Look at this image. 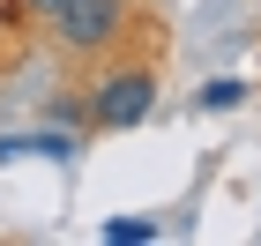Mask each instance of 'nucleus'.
I'll return each instance as SVG.
<instances>
[{"label": "nucleus", "instance_id": "obj_4", "mask_svg": "<svg viewBox=\"0 0 261 246\" xmlns=\"http://www.w3.org/2000/svg\"><path fill=\"white\" fill-rule=\"evenodd\" d=\"M246 97V82H201V104L209 112H224V104H239Z\"/></svg>", "mask_w": 261, "mask_h": 246}, {"label": "nucleus", "instance_id": "obj_3", "mask_svg": "<svg viewBox=\"0 0 261 246\" xmlns=\"http://www.w3.org/2000/svg\"><path fill=\"white\" fill-rule=\"evenodd\" d=\"M105 239H112V246H142V239H157V224H149V216H112Z\"/></svg>", "mask_w": 261, "mask_h": 246}, {"label": "nucleus", "instance_id": "obj_2", "mask_svg": "<svg viewBox=\"0 0 261 246\" xmlns=\"http://www.w3.org/2000/svg\"><path fill=\"white\" fill-rule=\"evenodd\" d=\"M149 97H157L149 75H120V82H105V90H97V120H105V127H135L142 112H149Z\"/></svg>", "mask_w": 261, "mask_h": 246}, {"label": "nucleus", "instance_id": "obj_1", "mask_svg": "<svg viewBox=\"0 0 261 246\" xmlns=\"http://www.w3.org/2000/svg\"><path fill=\"white\" fill-rule=\"evenodd\" d=\"M38 8L53 15L60 45H75V52H90V45H112V22H120V8H112V0H38Z\"/></svg>", "mask_w": 261, "mask_h": 246}]
</instances>
